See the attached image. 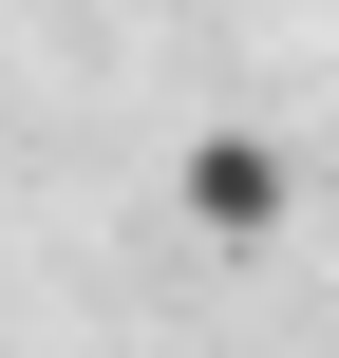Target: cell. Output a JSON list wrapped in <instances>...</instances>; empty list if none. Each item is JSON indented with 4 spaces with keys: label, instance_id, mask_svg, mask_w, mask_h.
Returning <instances> with one entry per match:
<instances>
[{
    "label": "cell",
    "instance_id": "cell-1",
    "mask_svg": "<svg viewBox=\"0 0 339 358\" xmlns=\"http://www.w3.org/2000/svg\"><path fill=\"white\" fill-rule=\"evenodd\" d=\"M283 208H302V170H283V132H245V113L170 151V227H189V245H283Z\"/></svg>",
    "mask_w": 339,
    "mask_h": 358
}]
</instances>
